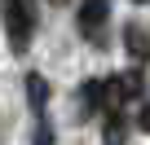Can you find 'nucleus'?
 <instances>
[{
	"instance_id": "7",
	"label": "nucleus",
	"mask_w": 150,
	"mask_h": 145,
	"mask_svg": "<svg viewBox=\"0 0 150 145\" xmlns=\"http://www.w3.org/2000/svg\"><path fill=\"white\" fill-rule=\"evenodd\" d=\"M35 145H53V132H49V123L40 119V132H35Z\"/></svg>"
},
{
	"instance_id": "6",
	"label": "nucleus",
	"mask_w": 150,
	"mask_h": 145,
	"mask_svg": "<svg viewBox=\"0 0 150 145\" xmlns=\"http://www.w3.org/2000/svg\"><path fill=\"white\" fill-rule=\"evenodd\" d=\"M106 145H124V123H119V114H110V123H106Z\"/></svg>"
},
{
	"instance_id": "3",
	"label": "nucleus",
	"mask_w": 150,
	"mask_h": 145,
	"mask_svg": "<svg viewBox=\"0 0 150 145\" xmlns=\"http://www.w3.org/2000/svg\"><path fill=\"white\" fill-rule=\"evenodd\" d=\"M106 13H110V0H80V31L93 40V35L102 31Z\"/></svg>"
},
{
	"instance_id": "5",
	"label": "nucleus",
	"mask_w": 150,
	"mask_h": 145,
	"mask_svg": "<svg viewBox=\"0 0 150 145\" xmlns=\"http://www.w3.org/2000/svg\"><path fill=\"white\" fill-rule=\"evenodd\" d=\"M128 53H137L141 62L150 57V35H146L141 27H128Z\"/></svg>"
},
{
	"instance_id": "8",
	"label": "nucleus",
	"mask_w": 150,
	"mask_h": 145,
	"mask_svg": "<svg viewBox=\"0 0 150 145\" xmlns=\"http://www.w3.org/2000/svg\"><path fill=\"white\" fill-rule=\"evenodd\" d=\"M141 127H146V132H150V106H146V110H141Z\"/></svg>"
},
{
	"instance_id": "4",
	"label": "nucleus",
	"mask_w": 150,
	"mask_h": 145,
	"mask_svg": "<svg viewBox=\"0 0 150 145\" xmlns=\"http://www.w3.org/2000/svg\"><path fill=\"white\" fill-rule=\"evenodd\" d=\"M27 92H31V106H35V114L44 119V101H49V88H44V79H40V75H27Z\"/></svg>"
},
{
	"instance_id": "1",
	"label": "nucleus",
	"mask_w": 150,
	"mask_h": 145,
	"mask_svg": "<svg viewBox=\"0 0 150 145\" xmlns=\"http://www.w3.org/2000/svg\"><path fill=\"white\" fill-rule=\"evenodd\" d=\"M137 92H141V75H137V70H132V75H110V79H102V84H88V97H93L97 110H106V114H119Z\"/></svg>"
},
{
	"instance_id": "2",
	"label": "nucleus",
	"mask_w": 150,
	"mask_h": 145,
	"mask_svg": "<svg viewBox=\"0 0 150 145\" xmlns=\"http://www.w3.org/2000/svg\"><path fill=\"white\" fill-rule=\"evenodd\" d=\"M31 31H35V9H31V0H5V35H9V48H13V53H27Z\"/></svg>"
}]
</instances>
